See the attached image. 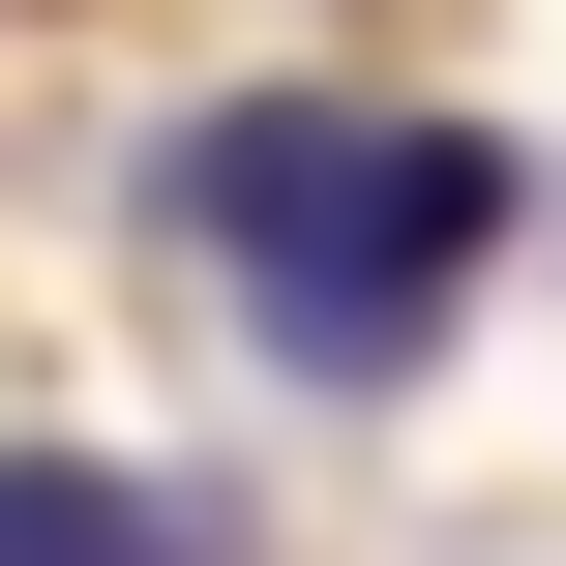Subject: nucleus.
Returning <instances> with one entry per match:
<instances>
[{
  "label": "nucleus",
  "mask_w": 566,
  "mask_h": 566,
  "mask_svg": "<svg viewBox=\"0 0 566 566\" xmlns=\"http://www.w3.org/2000/svg\"><path fill=\"white\" fill-rule=\"evenodd\" d=\"M179 239L239 269V328L298 388H418L507 269V149L388 119V90H239V119H179Z\"/></svg>",
  "instance_id": "f257e3e1"
},
{
  "label": "nucleus",
  "mask_w": 566,
  "mask_h": 566,
  "mask_svg": "<svg viewBox=\"0 0 566 566\" xmlns=\"http://www.w3.org/2000/svg\"><path fill=\"white\" fill-rule=\"evenodd\" d=\"M0 566H239L179 478H119V448H0Z\"/></svg>",
  "instance_id": "f03ea898"
}]
</instances>
